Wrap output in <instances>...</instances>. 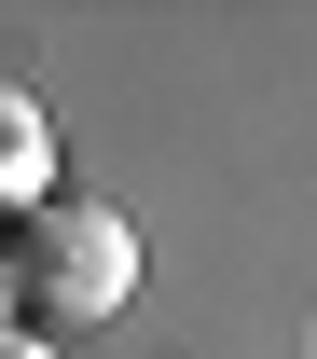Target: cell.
I'll return each instance as SVG.
<instances>
[{"label": "cell", "instance_id": "obj_1", "mask_svg": "<svg viewBox=\"0 0 317 359\" xmlns=\"http://www.w3.org/2000/svg\"><path fill=\"white\" fill-rule=\"evenodd\" d=\"M125 290H138V222L111 194H69V180H55L42 208L0 235V318H14V332H83V318H111Z\"/></svg>", "mask_w": 317, "mask_h": 359}, {"label": "cell", "instance_id": "obj_2", "mask_svg": "<svg viewBox=\"0 0 317 359\" xmlns=\"http://www.w3.org/2000/svg\"><path fill=\"white\" fill-rule=\"evenodd\" d=\"M42 194H55V125H42V97H28V83H0V235L28 222Z\"/></svg>", "mask_w": 317, "mask_h": 359}, {"label": "cell", "instance_id": "obj_3", "mask_svg": "<svg viewBox=\"0 0 317 359\" xmlns=\"http://www.w3.org/2000/svg\"><path fill=\"white\" fill-rule=\"evenodd\" d=\"M0 359H55V346H42V332H0Z\"/></svg>", "mask_w": 317, "mask_h": 359}, {"label": "cell", "instance_id": "obj_4", "mask_svg": "<svg viewBox=\"0 0 317 359\" xmlns=\"http://www.w3.org/2000/svg\"><path fill=\"white\" fill-rule=\"evenodd\" d=\"M0 332H14V318H0Z\"/></svg>", "mask_w": 317, "mask_h": 359}]
</instances>
